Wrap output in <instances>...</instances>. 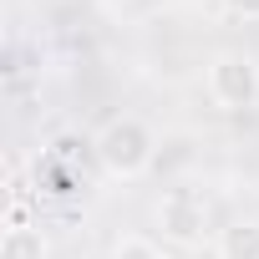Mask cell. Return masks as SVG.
Listing matches in <instances>:
<instances>
[{
	"instance_id": "obj_1",
	"label": "cell",
	"mask_w": 259,
	"mask_h": 259,
	"mask_svg": "<svg viewBox=\"0 0 259 259\" xmlns=\"http://www.w3.org/2000/svg\"><path fill=\"white\" fill-rule=\"evenodd\" d=\"M92 158L102 163L107 178H122V183H133L143 178L153 163H158V138H153V127L133 112H122V117H107L97 127V138H92Z\"/></svg>"
},
{
	"instance_id": "obj_2",
	"label": "cell",
	"mask_w": 259,
	"mask_h": 259,
	"mask_svg": "<svg viewBox=\"0 0 259 259\" xmlns=\"http://www.w3.org/2000/svg\"><path fill=\"white\" fill-rule=\"evenodd\" d=\"M153 219H158V234L173 244V249H198L208 239V198L193 188V183H173L158 203H153Z\"/></svg>"
},
{
	"instance_id": "obj_3",
	"label": "cell",
	"mask_w": 259,
	"mask_h": 259,
	"mask_svg": "<svg viewBox=\"0 0 259 259\" xmlns=\"http://www.w3.org/2000/svg\"><path fill=\"white\" fill-rule=\"evenodd\" d=\"M208 102L219 112H249L259 102V61L244 51H219L208 61Z\"/></svg>"
},
{
	"instance_id": "obj_4",
	"label": "cell",
	"mask_w": 259,
	"mask_h": 259,
	"mask_svg": "<svg viewBox=\"0 0 259 259\" xmlns=\"http://www.w3.org/2000/svg\"><path fill=\"white\" fill-rule=\"evenodd\" d=\"M0 259H51V239L41 234V224H6L0 239Z\"/></svg>"
},
{
	"instance_id": "obj_5",
	"label": "cell",
	"mask_w": 259,
	"mask_h": 259,
	"mask_svg": "<svg viewBox=\"0 0 259 259\" xmlns=\"http://www.w3.org/2000/svg\"><path fill=\"white\" fill-rule=\"evenodd\" d=\"M219 259H259V219H234L229 229L213 234Z\"/></svg>"
},
{
	"instance_id": "obj_6",
	"label": "cell",
	"mask_w": 259,
	"mask_h": 259,
	"mask_svg": "<svg viewBox=\"0 0 259 259\" xmlns=\"http://www.w3.org/2000/svg\"><path fill=\"white\" fill-rule=\"evenodd\" d=\"M107 259H168V254H163V244L148 239V234H122Z\"/></svg>"
},
{
	"instance_id": "obj_7",
	"label": "cell",
	"mask_w": 259,
	"mask_h": 259,
	"mask_svg": "<svg viewBox=\"0 0 259 259\" xmlns=\"http://www.w3.org/2000/svg\"><path fill=\"white\" fill-rule=\"evenodd\" d=\"M219 6L229 16H239V21H259V0H219Z\"/></svg>"
}]
</instances>
